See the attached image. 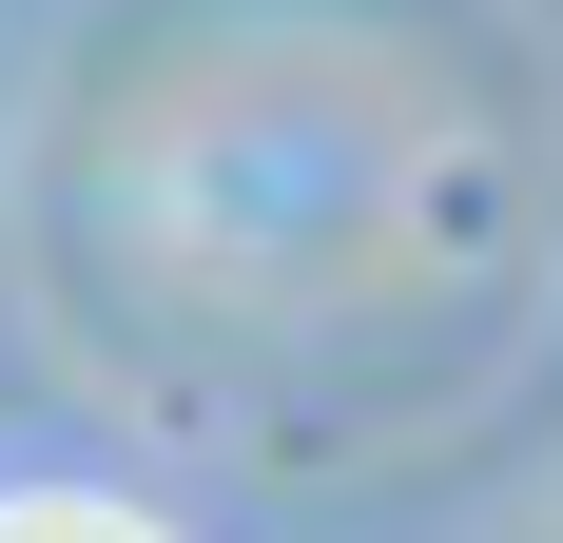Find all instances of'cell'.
<instances>
[{
	"instance_id": "6da1fadb",
	"label": "cell",
	"mask_w": 563,
	"mask_h": 543,
	"mask_svg": "<svg viewBox=\"0 0 563 543\" xmlns=\"http://www.w3.org/2000/svg\"><path fill=\"white\" fill-rule=\"evenodd\" d=\"M0 543H156V524L98 505V486H20V505H0Z\"/></svg>"
}]
</instances>
